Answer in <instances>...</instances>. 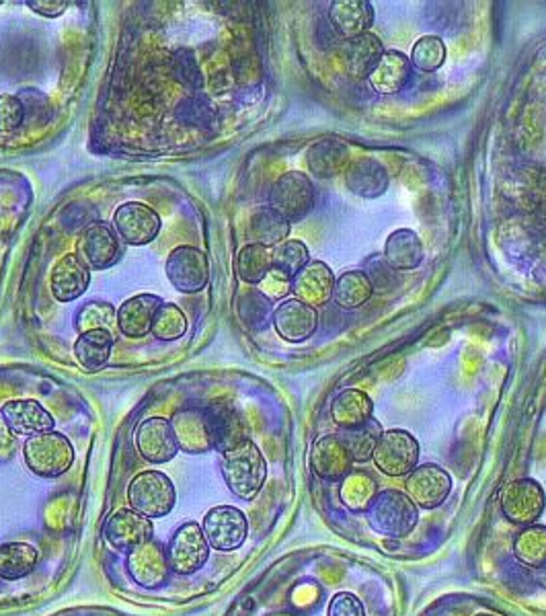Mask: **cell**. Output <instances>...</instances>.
I'll return each instance as SVG.
<instances>
[{"instance_id":"1","label":"cell","mask_w":546,"mask_h":616,"mask_svg":"<svg viewBox=\"0 0 546 616\" xmlns=\"http://www.w3.org/2000/svg\"><path fill=\"white\" fill-rule=\"evenodd\" d=\"M365 518L370 528L386 539H403L419 522V510L415 501L405 491L384 489L372 499L370 508L365 510Z\"/></svg>"},{"instance_id":"2","label":"cell","mask_w":546,"mask_h":616,"mask_svg":"<svg viewBox=\"0 0 546 616\" xmlns=\"http://www.w3.org/2000/svg\"><path fill=\"white\" fill-rule=\"evenodd\" d=\"M222 477L239 499H255L267 479V463L258 444L244 440L241 446L222 454Z\"/></svg>"},{"instance_id":"3","label":"cell","mask_w":546,"mask_h":616,"mask_svg":"<svg viewBox=\"0 0 546 616\" xmlns=\"http://www.w3.org/2000/svg\"><path fill=\"white\" fill-rule=\"evenodd\" d=\"M23 458L33 475L56 479L75 463V446L64 434L52 430L28 437L23 444Z\"/></svg>"},{"instance_id":"4","label":"cell","mask_w":546,"mask_h":616,"mask_svg":"<svg viewBox=\"0 0 546 616\" xmlns=\"http://www.w3.org/2000/svg\"><path fill=\"white\" fill-rule=\"evenodd\" d=\"M130 508L146 518H165L175 508V485L161 471H142L128 487Z\"/></svg>"},{"instance_id":"5","label":"cell","mask_w":546,"mask_h":616,"mask_svg":"<svg viewBox=\"0 0 546 616\" xmlns=\"http://www.w3.org/2000/svg\"><path fill=\"white\" fill-rule=\"evenodd\" d=\"M270 206L280 212L290 225L301 223L315 208V187L308 175L301 171L284 173L273 183Z\"/></svg>"},{"instance_id":"6","label":"cell","mask_w":546,"mask_h":616,"mask_svg":"<svg viewBox=\"0 0 546 616\" xmlns=\"http://www.w3.org/2000/svg\"><path fill=\"white\" fill-rule=\"evenodd\" d=\"M210 542L198 522H185L175 530L168 542L167 556L171 572L192 575L199 572L210 559Z\"/></svg>"},{"instance_id":"7","label":"cell","mask_w":546,"mask_h":616,"mask_svg":"<svg viewBox=\"0 0 546 616\" xmlns=\"http://www.w3.org/2000/svg\"><path fill=\"white\" fill-rule=\"evenodd\" d=\"M500 504L503 516L510 522L531 527L545 511V489L534 479H516L501 489Z\"/></svg>"},{"instance_id":"8","label":"cell","mask_w":546,"mask_h":616,"mask_svg":"<svg viewBox=\"0 0 546 616\" xmlns=\"http://www.w3.org/2000/svg\"><path fill=\"white\" fill-rule=\"evenodd\" d=\"M372 461L380 473L389 477H405L419 463V442L405 430L384 432Z\"/></svg>"},{"instance_id":"9","label":"cell","mask_w":546,"mask_h":616,"mask_svg":"<svg viewBox=\"0 0 546 616\" xmlns=\"http://www.w3.org/2000/svg\"><path fill=\"white\" fill-rule=\"evenodd\" d=\"M165 271H167L168 282L183 294H196L208 287L210 280L208 257L192 245H182L173 249L168 253Z\"/></svg>"},{"instance_id":"10","label":"cell","mask_w":546,"mask_h":616,"mask_svg":"<svg viewBox=\"0 0 546 616\" xmlns=\"http://www.w3.org/2000/svg\"><path fill=\"white\" fill-rule=\"evenodd\" d=\"M201 530L214 551H237L243 547L249 534V520L234 506H216L206 514Z\"/></svg>"},{"instance_id":"11","label":"cell","mask_w":546,"mask_h":616,"mask_svg":"<svg viewBox=\"0 0 546 616\" xmlns=\"http://www.w3.org/2000/svg\"><path fill=\"white\" fill-rule=\"evenodd\" d=\"M152 532L154 528L151 518L138 514L132 508H122L107 518L103 539L113 551L130 555L140 544L152 541Z\"/></svg>"},{"instance_id":"12","label":"cell","mask_w":546,"mask_h":616,"mask_svg":"<svg viewBox=\"0 0 546 616\" xmlns=\"http://www.w3.org/2000/svg\"><path fill=\"white\" fill-rule=\"evenodd\" d=\"M206 413V425L212 437L214 451L227 454L228 451L241 446L244 440H249L247 423L243 413L230 401H214L204 407Z\"/></svg>"},{"instance_id":"13","label":"cell","mask_w":546,"mask_h":616,"mask_svg":"<svg viewBox=\"0 0 546 616\" xmlns=\"http://www.w3.org/2000/svg\"><path fill=\"white\" fill-rule=\"evenodd\" d=\"M134 442H136V451L140 452V456L152 465H165L179 454V444H177L171 420L159 418V415L140 421L136 434H134Z\"/></svg>"},{"instance_id":"14","label":"cell","mask_w":546,"mask_h":616,"mask_svg":"<svg viewBox=\"0 0 546 616\" xmlns=\"http://www.w3.org/2000/svg\"><path fill=\"white\" fill-rule=\"evenodd\" d=\"M452 491V477L438 465L415 466L407 475L405 494L415 501L417 508L434 510L446 501Z\"/></svg>"},{"instance_id":"15","label":"cell","mask_w":546,"mask_h":616,"mask_svg":"<svg viewBox=\"0 0 546 616\" xmlns=\"http://www.w3.org/2000/svg\"><path fill=\"white\" fill-rule=\"evenodd\" d=\"M78 251L91 270H107L122 257L120 235L107 223H91L80 235Z\"/></svg>"},{"instance_id":"16","label":"cell","mask_w":546,"mask_h":616,"mask_svg":"<svg viewBox=\"0 0 546 616\" xmlns=\"http://www.w3.org/2000/svg\"><path fill=\"white\" fill-rule=\"evenodd\" d=\"M113 226L128 245H149L159 237L161 216L142 202H125L113 214Z\"/></svg>"},{"instance_id":"17","label":"cell","mask_w":546,"mask_h":616,"mask_svg":"<svg viewBox=\"0 0 546 616\" xmlns=\"http://www.w3.org/2000/svg\"><path fill=\"white\" fill-rule=\"evenodd\" d=\"M0 420L13 436H35L54 430V418L35 399H15L7 401L0 409Z\"/></svg>"},{"instance_id":"18","label":"cell","mask_w":546,"mask_h":616,"mask_svg":"<svg viewBox=\"0 0 546 616\" xmlns=\"http://www.w3.org/2000/svg\"><path fill=\"white\" fill-rule=\"evenodd\" d=\"M91 284V268L78 253L61 257L50 273V290L58 302H73L80 299Z\"/></svg>"},{"instance_id":"19","label":"cell","mask_w":546,"mask_h":616,"mask_svg":"<svg viewBox=\"0 0 546 616\" xmlns=\"http://www.w3.org/2000/svg\"><path fill=\"white\" fill-rule=\"evenodd\" d=\"M128 572L138 586L159 587L167 584L171 573L167 551L154 539L140 544L136 551L128 555Z\"/></svg>"},{"instance_id":"20","label":"cell","mask_w":546,"mask_h":616,"mask_svg":"<svg viewBox=\"0 0 546 616\" xmlns=\"http://www.w3.org/2000/svg\"><path fill=\"white\" fill-rule=\"evenodd\" d=\"M317 311L296 299L280 302L273 311V327L277 335L290 344H301L304 339L313 337V333L317 331Z\"/></svg>"},{"instance_id":"21","label":"cell","mask_w":546,"mask_h":616,"mask_svg":"<svg viewBox=\"0 0 546 616\" xmlns=\"http://www.w3.org/2000/svg\"><path fill=\"white\" fill-rule=\"evenodd\" d=\"M335 275L323 261H308V266L292 278V292L296 301L308 306H323L334 299Z\"/></svg>"},{"instance_id":"22","label":"cell","mask_w":546,"mask_h":616,"mask_svg":"<svg viewBox=\"0 0 546 616\" xmlns=\"http://www.w3.org/2000/svg\"><path fill=\"white\" fill-rule=\"evenodd\" d=\"M351 463L353 458L337 434L319 437L310 452L313 471L327 482H343L351 473Z\"/></svg>"},{"instance_id":"23","label":"cell","mask_w":546,"mask_h":616,"mask_svg":"<svg viewBox=\"0 0 546 616\" xmlns=\"http://www.w3.org/2000/svg\"><path fill=\"white\" fill-rule=\"evenodd\" d=\"M171 425L177 437L179 451L187 454H204L212 451V437L206 425L204 407H185L175 413Z\"/></svg>"},{"instance_id":"24","label":"cell","mask_w":546,"mask_h":616,"mask_svg":"<svg viewBox=\"0 0 546 616\" xmlns=\"http://www.w3.org/2000/svg\"><path fill=\"white\" fill-rule=\"evenodd\" d=\"M346 183L349 192L364 199H376L384 196L391 183V175L386 166L372 156H362L349 163L346 169Z\"/></svg>"},{"instance_id":"25","label":"cell","mask_w":546,"mask_h":616,"mask_svg":"<svg viewBox=\"0 0 546 616\" xmlns=\"http://www.w3.org/2000/svg\"><path fill=\"white\" fill-rule=\"evenodd\" d=\"M163 304V299L154 294H138L128 299L118 309V329L132 339L146 337L151 333L154 315Z\"/></svg>"},{"instance_id":"26","label":"cell","mask_w":546,"mask_h":616,"mask_svg":"<svg viewBox=\"0 0 546 616\" xmlns=\"http://www.w3.org/2000/svg\"><path fill=\"white\" fill-rule=\"evenodd\" d=\"M349 147L339 138H325L315 142L306 152V163L308 169L320 177V180H331L341 173H346L349 166Z\"/></svg>"},{"instance_id":"27","label":"cell","mask_w":546,"mask_h":616,"mask_svg":"<svg viewBox=\"0 0 546 616\" xmlns=\"http://www.w3.org/2000/svg\"><path fill=\"white\" fill-rule=\"evenodd\" d=\"M329 19L341 37L351 40L364 35L372 28L374 9L368 0H335L329 9Z\"/></svg>"},{"instance_id":"28","label":"cell","mask_w":546,"mask_h":616,"mask_svg":"<svg viewBox=\"0 0 546 616\" xmlns=\"http://www.w3.org/2000/svg\"><path fill=\"white\" fill-rule=\"evenodd\" d=\"M384 52L386 50L382 47V42H380L376 35H372L370 31L364 33V35L346 40L343 45H341L343 66H346V71L353 78L370 76V73L374 71V66L379 64Z\"/></svg>"},{"instance_id":"29","label":"cell","mask_w":546,"mask_h":616,"mask_svg":"<svg viewBox=\"0 0 546 616\" xmlns=\"http://www.w3.org/2000/svg\"><path fill=\"white\" fill-rule=\"evenodd\" d=\"M411 76V62L403 52L386 50L379 64L368 76L372 89L380 95H396L407 87Z\"/></svg>"},{"instance_id":"30","label":"cell","mask_w":546,"mask_h":616,"mask_svg":"<svg viewBox=\"0 0 546 616\" xmlns=\"http://www.w3.org/2000/svg\"><path fill=\"white\" fill-rule=\"evenodd\" d=\"M424 242L411 228H398L384 242V261L393 270H417L424 263Z\"/></svg>"},{"instance_id":"31","label":"cell","mask_w":546,"mask_h":616,"mask_svg":"<svg viewBox=\"0 0 546 616\" xmlns=\"http://www.w3.org/2000/svg\"><path fill=\"white\" fill-rule=\"evenodd\" d=\"M374 403L372 399L360 389L341 391L331 403V418L341 430L358 428L368 420H372Z\"/></svg>"},{"instance_id":"32","label":"cell","mask_w":546,"mask_h":616,"mask_svg":"<svg viewBox=\"0 0 546 616\" xmlns=\"http://www.w3.org/2000/svg\"><path fill=\"white\" fill-rule=\"evenodd\" d=\"M113 344H116V337L109 331L97 329L80 333V337L76 339L75 344L76 360L87 372H97L111 358Z\"/></svg>"},{"instance_id":"33","label":"cell","mask_w":546,"mask_h":616,"mask_svg":"<svg viewBox=\"0 0 546 616\" xmlns=\"http://www.w3.org/2000/svg\"><path fill=\"white\" fill-rule=\"evenodd\" d=\"M40 563V551L30 542L0 544V580L15 582L28 577Z\"/></svg>"},{"instance_id":"34","label":"cell","mask_w":546,"mask_h":616,"mask_svg":"<svg viewBox=\"0 0 546 616\" xmlns=\"http://www.w3.org/2000/svg\"><path fill=\"white\" fill-rule=\"evenodd\" d=\"M290 235V223L273 210L272 206H261L251 214L249 218V237L251 241L263 245V247H277L280 242L286 241Z\"/></svg>"},{"instance_id":"35","label":"cell","mask_w":546,"mask_h":616,"mask_svg":"<svg viewBox=\"0 0 546 616\" xmlns=\"http://www.w3.org/2000/svg\"><path fill=\"white\" fill-rule=\"evenodd\" d=\"M374 294V284L364 271H346L335 280L334 301L343 311L360 309Z\"/></svg>"},{"instance_id":"36","label":"cell","mask_w":546,"mask_h":616,"mask_svg":"<svg viewBox=\"0 0 546 616\" xmlns=\"http://www.w3.org/2000/svg\"><path fill=\"white\" fill-rule=\"evenodd\" d=\"M382 434L384 432H382L379 421L368 420L358 428L341 430L337 436L341 437V442L346 444L353 463H368V461H372Z\"/></svg>"},{"instance_id":"37","label":"cell","mask_w":546,"mask_h":616,"mask_svg":"<svg viewBox=\"0 0 546 616\" xmlns=\"http://www.w3.org/2000/svg\"><path fill=\"white\" fill-rule=\"evenodd\" d=\"M379 494V485L365 471H351L339 487V499L351 511H365Z\"/></svg>"},{"instance_id":"38","label":"cell","mask_w":546,"mask_h":616,"mask_svg":"<svg viewBox=\"0 0 546 616\" xmlns=\"http://www.w3.org/2000/svg\"><path fill=\"white\" fill-rule=\"evenodd\" d=\"M234 268H237V273L243 282L258 284L259 287L261 280L272 271V251L263 245H258V242L244 245L243 249L239 251V256H237Z\"/></svg>"},{"instance_id":"39","label":"cell","mask_w":546,"mask_h":616,"mask_svg":"<svg viewBox=\"0 0 546 616\" xmlns=\"http://www.w3.org/2000/svg\"><path fill=\"white\" fill-rule=\"evenodd\" d=\"M514 555L517 561L532 570H540L546 565V527L531 525L517 532L514 541Z\"/></svg>"},{"instance_id":"40","label":"cell","mask_w":546,"mask_h":616,"mask_svg":"<svg viewBox=\"0 0 546 616\" xmlns=\"http://www.w3.org/2000/svg\"><path fill=\"white\" fill-rule=\"evenodd\" d=\"M152 335L159 342H175L187 333V316L177 304L165 302L152 321Z\"/></svg>"},{"instance_id":"41","label":"cell","mask_w":546,"mask_h":616,"mask_svg":"<svg viewBox=\"0 0 546 616\" xmlns=\"http://www.w3.org/2000/svg\"><path fill=\"white\" fill-rule=\"evenodd\" d=\"M118 325V311L109 302H87L78 313H76L75 327L78 333H89V331L113 329Z\"/></svg>"},{"instance_id":"42","label":"cell","mask_w":546,"mask_h":616,"mask_svg":"<svg viewBox=\"0 0 546 616\" xmlns=\"http://www.w3.org/2000/svg\"><path fill=\"white\" fill-rule=\"evenodd\" d=\"M446 61V44L438 35H424L419 37L411 50V66L422 73H436Z\"/></svg>"},{"instance_id":"43","label":"cell","mask_w":546,"mask_h":616,"mask_svg":"<svg viewBox=\"0 0 546 616\" xmlns=\"http://www.w3.org/2000/svg\"><path fill=\"white\" fill-rule=\"evenodd\" d=\"M177 120L189 126V128H198V130H208L212 128L216 121V111L214 106L199 93H194L189 97H185L182 104L177 106Z\"/></svg>"},{"instance_id":"44","label":"cell","mask_w":546,"mask_h":616,"mask_svg":"<svg viewBox=\"0 0 546 616\" xmlns=\"http://www.w3.org/2000/svg\"><path fill=\"white\" fill-rule=\"evenodd\" d=\"M239 316L249 329H265L270 323L272 301H267L259 290H249L239 299Z\"/></svg>"},{"instance_id":"45","label":"cell","mask_w":546,"mask_h":616,"mask_svg":"<svg viewBox=\"0 0 546 616\" xmlns=\"http://www.w3.org/2000/svg\"><path fill=\"white\" fill-rule=\"evenodd\" d=\"M272 259L275 270L284 271L290 278H294L298 271L308 266L310 253L303 241H284L273 247Z\"/></svg>"},{"instance_id":"46","label":"cell","mask_w":546,"mask_h":616,"mask_svg":"<svg viewBox=\"0 0 546 616\" xmlns=\"http://www.w3.org/2000/svg\"><path fill=\"white\" fill-rule=\"evenodd\" d=\"M173 75L187 89L201 90V87H204V76H201V71H199V64L196 61V52L194 50L183 47L173 56Z\"/></svg>"},{"instance_id":"47","label":"cell","mask_w":546,"mask_h":616,"mask_svg":"<svg viewBox=\"0 0 546 616\" xmlns=\"http://www.w3.org/2000/svg\"><path fill=\"white\" fill-rule=\"evenodd\" d=\"M25 121V107L21 104L19 95H0V134L15 132Z\"/></svg>"},{"instance_id":"48","label":"cell","mask_w":546,"mask_h":616,"mask_svg":"<svg viewBox=\"0 0 546 616\" xmlns=\"http://www.w3.org/2000/svg\"><path fill=\"white\" fill-rule=\"evenodd\" d=\"M258 290L267 301H284L292 292V278L288 273L272 268V271L261 280Z\"/></svg>"},{"instance_id":"49","label":"cell","mask_w":546,"mask_h":616,"mask_svg":"<svg viewBox=\"0 0 546 616\" xmlns=\"http://www.w3.org/2000/svg\"><path fill=\"white\" fill-rule=\"evenodd\" d=\"M21 104L25 107V121H37L44 123L50 120V101L46 95L40 90H23L19 95Z\"/></svg>"},{"instance_id":"50","label":"cell","mask_w":546,"mask_h":616,"mask_svg":"<svg viewBox=\"0 0 546 616\" xmlns=\"http://www.w3.org/2000/svg\"><path fill=\"white\" fill-rule=\"evenodd\" d=\"M327 616H365L364 604L349 592H339L329 602Z\"/></svg>"},{"instance_id":"51","label":"cell","mask_w":546,"mask_h":616,"mask_svg":"<svg viewBox=\"0 0 546 616\" xmlns=\"http://www.w3.org/2000/svg\"><path fill=\"white\" fill-rule=\"evenodd\" d=\"M28 7L37 15L54 19V17H61L66 13L68 2L66 0H28Z\"/></svg>"},{"instance_id":"52","label":"cell","mask_w":546,"mask_h":616,"mask_svg":"<svg viewBox=\"0 0 546 616\" xmlns=\"http://www.w3.org/2000/svg\"><path fill=\"white\" fill-rule=\"evenodd\" d=\"M536 572H538L536 573V575H538V582L546 587V565L545 568H540V570H536Z\"/></svg>"},{"instance_id":"53","label":"cell","mask_w":546,"mask_h":616,"mask_svg":"<svg viewBox=\"0 0 546 616\" xmlns=\"http://www.w3.org/2000/svg\"><path fill=\"white\" fill-rule=\"evenodd\" d=\"M474 616H498V615H489V613H479V615H474Z\"/></svg>"}]
</instances>
